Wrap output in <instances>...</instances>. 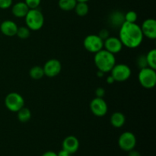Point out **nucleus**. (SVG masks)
<instances>
[{
  "label": "nucleus",
  "mask_w": 156,
  "mask_h": 156,
  "mask_svg": "<svg viewBox=\"0 0 156 156\" xmlns=\"http://www.w3.org/2000/svg\"><path fill=\"white\" fill-rule=\"evenodd\" d=\"M120 38L123 46L130 49H135L142 44L143 34L141 27L136 23L124 21L120 27Z\"/></svg>",
  "instance_id": "nucleus-1"
},
{
  "label": "nucleus",
  "mask_w": 156,
  "mask_h": 156,
  "mask_svg": "<svg viewBox=\"0 0 156 156\" xmlns=\"http://www.w3.org/2000/svg\"><path fill=\"white\" fill-rule=\"evenodd\" d=\"M94 61L98 71L103 72L104 73H110L116 64L114 54L105 49L94 53Z\"/></svg>",
  "instance_id": "nucleus-2"
},
{
  "label": "nucleus",
  "mask_w": 156,
  "mask_h": 156,
  "mask_svg": "<svg viewBox=\"0 0 156 156\" xmlns=\"http://www.w3.org/2000/svg\"><path fill=\"white\" fill-rule=\"evenodd\" d=\"M24 19L26 26L30 30H39L44 26V16L38 9H29Z\"/></svg>",
  "instance_id": "nucleus-3"
},
{
  "label": "nucleus",
  "mask_w": 156,
  "mask_h": 156,
  "mask_svg": "<svg viewBox=\"0 0 156 156\" xmlns=\"http://www.w3.org/2000/svg\"><path fill=\"white\" fill-rule=\"evenodd\" d=\"M139 82L140 85L145 88L150 89L155 87L156 84L155 69L150 67H145L140 69L139 73Z\"/></svg>",
  "instance_id": "nucleus-4"
},
{
  "label": "nucleus",
  "mask_w": 156,
  "mask_h": 156,
  "mask_svg": "<svg viewBox=\"0 0 156 156\" xmlns=\"http://www.w3.org/2000/svg\"><path fill=\"white\" fill-rule=\"evenodd\" d=\"M5 105L9 111L18 112L24 105V100L22 96L17 92H11L5 98Z\"/></svg>",
  "instance_id": "nucleus-5"
},
{
  "label": "nucleus",
  "mask_w": 156,
  "mask_h": 156,
  "mask_svg": "<svg viewBox=\"0 0 156 156\" xmlns=\"http://www.w3.org/2000/svg\"><path fill=\"white\" fill-rule=\"evenodd\" d=\"M111 76L115 82H125L129 79L131 76V69L126 64H115L111 69Z\"/></svg>",
  "instance_id": "nucleus-6"
},
{
  "label": "nucleus",
  "mask_w": 156,
  "mask_h": 156,
  "mask_svg": "<svg viewBox=\"0 0 156 156\" xmlns=\"http://www.w3.org/2000/svg\"><path fill=\"white\" fill-rule=\"evenodd\" d=\"M83 45L85 50L88 52L96 53L104 49V41L98 35L89 34L85 37Z\"/></svg>",
  "instance_id": "nucleus-7"
},
{
  "label": "nucleus",
  "mask_w": 156,
  "mask_h": 156,
  "mask_svg": "<svg viewBox=\"0 0 156 156\" xmlns=\"http://www.w3.org/2000/svg\"><path fill=\"white\" fill-rule=\"evenodd\" d=\"M136 145V138L132 132L126 131L123 133L119 137L118 146L123 151L129 152L132 149H134Z\"/></svg>",
  "instance_id": "nucleus-8"
},
{
  "label": "nucleus",
  "mask_w": 156,
  "mask_h": 156,
  "mask_svg": "<svg viewBox=\"0 0 156 156\" xmlns=\"http://www.w3.org/2000/svg\"><path fill=\"white\" fill-rule=\"evenodd\" d=\"M90 109L96 117H101L107 114L108 111V105L103 98L95 97L90 103Z\"/></svg>",
  "instance_id": "nucleus-9"
},
{
  "label": "nucleus",
  "mask_w": 156,
  "mask_h": 156,
  "mask_svg": "<svg viewBox=\"0 0 156 156\" xmlns=\"http://www.w3.org/2000/svg\"><path fill=\"white\" fill-rule=\"evenodd\" d=\"M44 76L49 78H53L57 76L62 70L61 62L56 59H50L46 62L44 67Z\"/></svg>",
  "instance_id": "nucleus-10"
},
{
  "label": "nucleus",
  "mask_w": 156,
  "mask_h": 156,
  "mask_svg": "<svg viewBox=\"0 0 156 156\" xmlns=\"http://www.w3.org/2000/svg\"><path fill=\"white\" fill-rule=\"evenodd\" d=\"M123 45L120 38L116 37H108L104 41V49L113 54L120 53L123 49Z\"/></svg>",
  "instance_id": "nucleus-11"
},
{
  "label": "nucleus",
  "mask_w": 156,
  "mask_h": 156,
  "mask_svg": "<svg viewBox=\"0 0 156 156\" xmlns=\"http://www.w3.org/2000/svg\"><path fill=\"white\" fill-rule=\"evenodd\" d=\"M141 27L143 36L149 39L154 40L156 38V21L153 18H148L142 24Z\"/></svg>",
  "instance_id": "nucleus-12"
},
{
  "label": "nucleus",
  "mask_w": 156,
  "mask_h": 156,
  "mask_svg": "<svg viewBox=\"0 0 156 156\" xmlns=\"http://www.w3.org/2000/svg\"><path fill=\"white\" fill-rule=\"evenodd\" d=\"M62 149L66 151L70 155L76 153L79 148V141L74 136H69L66 137L62 143Z\"/></svg>",
  "instance_id": "nucleus-13"
},
{
  "label": "nucleus",
  "mask_w": 156,
  "mask_h": 156,
  "mask_svg": "<svg viewBox=\"0 0 156 156\" xmlns=\"http://www.w3.org/2000/svg\"><path fill=\"white\" fill-rule=\"evenodd\" d=\"M18 25L16 23L11 20H5L2 21L0 25V30L4 35L7 37H14L16 35L18 30Z\"/></svg>",
  "instance_id": "nucleus-14"
},
{
  "label": "nucleus",
  "mask_w": 156,
  "mask_h": 156,
  "mask_svg": "<svg viewBox=\"0 0 156 156\" xmlns=\"http://www.w3.org/2000/svg\"><path fill=\"white\" fill-rule=\"evenodd\" d=\"M29 8L24 2H18L12 5V12L16 18H24L29 11Z\"/></svg>",
  "instance_id": "nucleus-15"
},
{
  "label": "nucleus",
  "mask_w": 156,
  "mask_h": 156,
  "mask_svg": "<svg viewBox=\"0 0 156 156\" xmlns=\"http://www.w3.org/2000/svg\"><path fill=\"white\" fill-rule=\"evenodd\" d=\"M111 124L115 128H120L126 123V117L121 112H115L112 114L111 119Z\"/></svg>",
  "instance_id": "nucleus-16"
},
{
  "label": "nucleus",
  "mask_w": 156,
  "mask_h": 156,
  "mask_svg": "<svg viewBox=\"0 0 156 156\" xmlns=\"http://www.w3.org/2000/svg\"><path fill=\"white\" fill-rule=\"evenodd\" d=\"M110 21L114 27H120L125 21L124 15L118 11L113 12L110 16Z\"/></svg>",
  "instance_id": "nucleus-17"
},
{
  "label": "nucleus",
  "mask_w": 156,
  "mask_h": 156,
  "mask_svg": "<svg viewBox=\"0 0 156 156\" xmlns=\"http://www.w3.org/2000/svg\"><path fill=\"white\" fill-rule=\"evenodd\" d=\"M76 3H77L76 0H59L58 5L61 10L69 12V11L74 10Z\"/></svg>",
  "instance_id": "nucleus-18"
},
{
  "label": "nucleus",
  "mask_w": 156,
  "mask_h": 156,
  "mask_svg": "<svg viewBox=\"0 0 156 156\" xmlns=\"http://www.w3.org/2000/svg\"><path fill=\"white\" fill-rule=\"evenodd\" d=\"M18 119L21 123H27L31 118V112L30 110L27 108L23 107L22 108L18 111Z\"/></svg>",
  "instance_id": "nucleus-19"
},
{
  "label": "nucleus",
  "mask_w": 156,
  "mask_h": 156,
  "mask_svg": "<svg viewBox=\"0 0 156 156\" xmlns=\"http://www.w3.org/2000/svg\"><path fill=\"white\" fill-rule=\"evenodd\" d=\"M74 10L75 12L77 14V15L80 17H84L88 15V12H89V7H88V5L87 4V2H77Z\"/></svg>",
  "instance_id": "nucleus-20"
},
{
  "label": "nucleus",
  "mask_w": 156,
  "mask_h": 156,
  "mask_svg": "<svg viewBox=\"0 0 156 156\" xmlns=\"http://www.w3.org/2000/svg\"><path fill=\"white\" fill-rule=\"evenodd\" d=\"M30 78L34 80H39L41 79L44 76V72L43 67L39 66H34L30 69L29 72Z\"/></svg>",
  "instance_id": "nucleus-21"
},
{
  "label": "nucleus",
  "mask_w": 156,
  "mask_h": 156,
  "mask_svg": "<svg viewBox=\"0 0 156 156\" xmlns=\"http://www.w3.org/2000/svg\"><path fill=\"white\" fill-rule=\"evenodd\" d=\"M148 67L156 69V50L152 49L146 55Z\"/></svg>",
  "instance_id": "nucleus-22"
},
{
  "label": "nucleus",
  "mask_w": 156,
  "mask_h": 156,
  "mask_svg": "<svg viewBox=\"0 0 156 156\" xmlns=\"http://www.w3.org/2000/svg\"><path fill=\"white\" fill-rule=\"evenodd\" d=\"M30 30L28 27L26 26V27H19L17 30L16 35L21 39H27L30 37Z\"/></svg>",
  "instance_id": "nucleus-23"
},
{
  "label": "nucleus",
  "mask_w": 156,
  "mask_h": 156,
  "mask_svg": "<svg viewBox=\"0 0 156 156\" xmlns=\"http://www.w3.org/2000/svg\"><path fill=\"white\" fill-rule=\"evenodd\" d=\"M138 18V15L137 13L134 11H129L124 15V19L125 21L129 23H136Z\"/></svg>",
  "instance_id": "nucleus-24"
},
{
  "label": "nucleus",
  "mask_w": 156,
  "mask_h": 156,
  "mask_svg": "<svg viewBox=\"0 0 156 156\" xmlns=\"http://www.w3.org/2000/svg\"><path fill=\"white\" fill-rule=\"evenodd\" d=\"M24 2L30 9H38L41 5V0H24Z\"/></svg>",
  "instance_id": "nucleus-25"
},
{
  "label": "nucleus",
  "mask_w": 156,
  "mask_h": 156,
  "mask_svg": "<svg viewBox=\"0 0 156 156\" xmlns=\"http://www.w3.org/2000/svg\"><path fill=\"white\" fill-rule=\"evenodd\" d=\"M137 65L139 66V67H140V69L145 68V67H148L146 56L142 55V56H140L138 58H137Z\"/></svg>",
  "instance_id": "nucleus-26"
},
{
  "label": "nucleus",
  "mask_w": 156,
  "mask_h": 156,
  "mask_svg": "<svg viewBox=\"0 0 156 156\" xmlns=\"http://www.w3.org/2000/svg\"><path fill=\"white\" fill-rule=\"evenodd\" d=\"M13 0H0V9H7L12 5Z\"/></svg>",
  "instance_id": "nucleus-27"
},
{
  "label": "nucleus",
  "mask_w": 156,
  "mask_h": 156,
  "mask_svg": "<svg viewBox=\"0 0 156 156\" xmlns=\"http://www.w3.org/2000/svg\"><path fill=\"white\" fill-rule=\"evenodd\" d=\"M98 35V36L100 37L102 40H103V41H105V40H106L107 38L108 37H110L109 36V31H108V30H106V29H103V30H101Z\"/></svg>",
  "instance_id": "nucleus-28"
},
{
  "label": "nucleus",
  "mask_w": 156,
  "mask_h": 156,
  "mask_svg": "<svg viewBox=\"0 0 156 156\" xmlns=\"http://www.w3.org/2000/svg\"><path fill=\"white\" fill-rule=\"evenodd\" d=\"M95 94L96 97L98 98H103L105 95V90L103 88L100 87V88H98L95 90Z\"/></svg>",
  "instance_id": "nucleus-29"
},
{
  "label": "nucleus",
  "mask_w": 156,
  "mask_h": 156,
  "mask_svg": "<svg viewBox=\"0 0 156 156\" xmlns=\"http://www.w3.org/2000/svg\"><path fill=\"white\" fill-rule=\"evenodd\" d=\"M129 154H128V156H141V154L136 150H134V149H132V150L129 151Z\"/></svg>",
  "instance_id": "nucleus-30"
},
{
  "label": "nucleus",
  "mask_w": 156,
  "mask_h": 156,
  "mask_svg": "<svg viewBox=\"0 0 156 156\" xmlns=\"http://www.w3.org/2000/svg\"><path fill=\"white\" fill-rule=\"evenodd\" d=\"M41 156H57V153L53 151H47V152H44Z\"/></svg>",
  "instance_id": "nucleus-31"
},
{
  "label": "nucleus",
  "mask_w": 156,
  "mask_h": 156,
  "mask_svg": "<svg viewBox=\"0 0 156 156\" xmlns=\"http://www.w3.org/2000/svg\"><path fill=\"white\" fill-rule=\"evenodd\" d=\"M70 154L69 152H67L66 151L64 150V149H62V150L59 151L57 153V156H69Z\"/></svg>",
  "instance_id": "nucleus-32"
},
{
  "label": "nucleus",
  "mask_w": 156,
  "mask_h": 156,
  "mask_svg": "<svg viewBox=\"0 0 156 156\" xmlns=\"http://www.w3.org/2000/svg\"><path fill=\"white\" fill-rule=\"evenodd\" d=\"M106 81H107V82H108V84H113L114 82H115V81H114V79H113V77L111 76H108V77L107 78Z\"/></svg>",
  "instance_id": "nucleus-33"
},
{
  "label": "nucleus",
  "mask_w": 156,
  "mask_h": 156,
  "mask_svg": "<svg viewBox=\"0 0 156 156\" xmlns=\"http://www.w3.org/2000/svg\"><path fill=\"white\" fill-rule=\"evenodd\" d=\"M105 73H104L103 72H101V71H98L97 73V75L99 76V77H102V76H104V75H105Z\"/></svg>",
  "instance_id": "nucleus-34"
},
{
  "label": "nucleus",
  "mask_w": 156,
  "mask_h": 156,
  "mask_svg": "<svg viewBox=\"0 0 156 156\" xmlns=\"http://www.w3.org/2000/svg\"><path fill=\"white\" fill-rule=\"evenodd\" d=\"M77 2H88L90 0H76Z\"/></svg>",
  "instance_id": "nucleus-35"
},
{
  "label": "nucleus",
  "mask_w": 156,
  "mask_h": 156,
  "mask_svg": "<svg viewBox=\"0 0 156 156\" xmlns=\"http://www.w3.org/2000/svg\"><path fill=\"white\" fill-rule=\"evenodd\" d=\"M69 156H73V155H70Z\"/></svg>",
  "instance_id": "nucleus-36"
}]
</instances>
